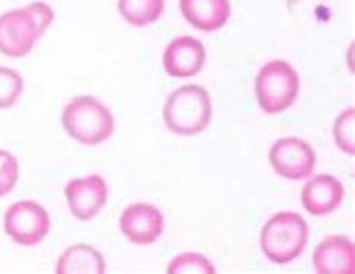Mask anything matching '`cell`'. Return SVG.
<instances>
[{
  "label": "cell",
  "mask_w": 355,
  "mask_h": 274,
  "mask_svg": "<svg viewBox=\"0 0 355 274\" xmlns=\"http://www.w3.org/2000/svg\"><path fill=\"white\" fill-rule=\"evenodd\" d=\"M54 20L53 8L35 2L0 15V53L8 58L29 54Z\"/></svg>",
  "instance_id": "6da1fadb"
},
{
  "label": "cell",
  "mask_w": 355,
  "mask_h": 274,
  "mask_svg": "<svg viewBox=\"0 0 355 274\" xmlns=\"http://www.w3.org/2000/svg\"><path fill=\"white\" fill-rule=\"evenodd\" d=\"M309 239V225L295 212L273 216L261 231V248L266 257L279 266L289 264L304 250Z\"/></svg>",
  "instance_id": "7a4b0ae2"
},
{
  "label": "cell",
  "mask_w": 355,
  "mask_h": 274,
  "mask_svg": "<svg viewBox=\"0 0 355 274\" xmlns=\"http://www.w3.org/2000/svg\"><path fill=\"white\" fill-rule=\"evenodd\" d=\"M211 120V103L207 90L195 84L174 90L164 107L166 128L179 135H198Z\"/></svg>",
  "instance_id": "3957f363"
},
{
  "label": "cell",
  "mask_w": 355,
  "mask_h": 274,
  "mask_svg": "<svg viewBox=\"0 0 355 274\" xmlns=\"http://www.w3.org/2000/svg\"><path fill=\"white\" fill-rule=\"evenodd\" d=\"M62 123L68 135L86 146H98L114 130L111 111L93 96H77L63 110Z\"/></svg>",
  "instance_id": "277c9868"
},
{
  "label": "cell",
  "mask_w": 355,
  "mask_h": 274,
  "mask_svg": "<svg viewBox=\"0 0 355 274\" xmlns=\"http://www.w3.org/2000/svg\"><path fill=\"white\" fill-rule=\"evenodd\" d=\"M300 90V78L291 65L273 60L259 71L257 77V99L259 107L268 114H276L295 102Z\"/></svg>",
  "instance_id": "5b68a950"
},
{
  "label": "cell",
  "mask_w": 355,
  "mask_h": 274,
  "mask_svg": "<svg viewBox=\"0 0 355 274\" xmlns=\"http://www.w3.org/2000/svg\"><path fill=\"white\" fill-rule=\"evenodd\" d=\"M5 231L15 243L35 246L50 231V216L35 201H18L5 214Z\"/></svg>",
  "instance_id": "8992f818"
},
{
  "label": "cell",
  "mask_w": 355,
  "mask_h": 274,
  "mask_svg": "<svg viewBox=\"0 0 355 274\" xmlns=\"http://www.w3.org/2000/svg\"><path fill=\"white\" fill-rule=\"evenodd\" d=\"M270 162L275 171L288 180H303L311 177L316 156L313 148L300 138H282L270 150Z\"/></svg>",
  "instance_id": "52a82bcc"
},
{
  "label": "cell",
  "mask_w": 355,
  "mask_h": 274,
  "mask_svg": "<svg viewBox=\"0 0 355 274\" xmlns=\"http://www.w3.org/2000/svg\"><path fill=\"white\" fill-rule=\"evenodd\" d=\"M71 213L78 221H90L102 209L108 200V186L101 175H89L86 178H76L64 187Z\"/></svg>",
  "instance_id": "ba28073f"
},
{
  "label": "cell",
  "mask_w": 355,
  "mask_h": 274,
  "mask_svg": "<svg viewBox=\"0 0 355 274\" xmlns=\"http://www.w3.org/2000/svg\"><path fill=\"white\" fill-rule=\"evenodd\" d=\"M120 230L129 241L144 246L155 243L164 231V216L150 204L137 203L120 216Z\"/></svg>",
  "instance_id": "9c48e42d"
},
{
  "label": "cell",
  "mask_w": 355,
  "mask_h": 274,
  "mask_svg": "<svg viewBox=\"0 0 355 274\" xmlns=\"http://www.w3.org/2000/svg\"><path fill=\"white\" fill-rule=\"evenodd\" d=\"M205 50L201 41L192 36H180L171 41L164 53V66L171 77L188 78L201 72Z\"/></svg>",
  "instance_id": "30bf717a"
},
{
  "label": "cell",
  "mask_w": 355,
  "mask_h": 274,
  "mask_svg": "<svg viewBox=\"0 0 355 274\" xmlns=\"http://www.w3.org/2000/svg\"><path fill=\"white\" fill-rule=\"evenodd\" d=\"M354 243L343 235H329L313 252V266L321 274H354Z\"/></svg>",
  "instance_id": "8fae6325"
},
{
  "label": "cell",
  "mask_w": 355,
  "mask_h": 274,
  "mask_svg": "<svg viewBox=\"0 0 355 274\" xmlns=\"http://www.w3.org/2000/svg\"><path fill=\"white\" fill-rule=\"evenodd\" d=\"M343 185L329 174H320L307 182L302 192V204L312 216H325L340 205Z\"/></svg>",
  "instance_id": "7c38bea8"
},
{
  "label": "cell",
  "mask_w": 355,
  "mask_h": 274,
  "mask_svg": "<svg viewBox=\"0 0 355 274\" xmlns=\"http://www.w3.org/2000/svg\"><path fill=\"white\" fill-rule=\"evenodd\" d=\"M180 11L193 27L214 32L228 22L231 5L228 0H180Z\"/></svg>",
  "instance_id": "4fadbf2b"
},
{
  "label": "cell",
  "mask_w": 355,
  "mask_h": 274,
  "mask_svg": "<svg viewBox=\"0 0 355 274\" xmlns=\"http://www.w3.org/2000/svg\"><path fill=\"white\" fill-rule=\"evenodd\" d=\"M55 271L59 274H102L105 273V261L92 246L76 244L59 258Z\"/></svg>",
  "instance_id": "5bb4252c"
},
{
  "label": "cell",
  "mask_w": 355,
  "mask_h": 274,
  "mask_svg": "<svg viewBox=\"0 0 355 274\" xmlns=\"http://www.w3.org/2000/svg\"><path fill=\"white\" fill-rule=\"evenodd\" d=\"M117 6L121 17L137 27L155 23L164 12V0H119Z\"/></svg>",
  "instance_id": "9a60e30c"
},
{
  "label": "cell",
  "mask_w": 355,
  "mask_h": 274,
  "mask_svg": "<svg viewBox=\"0 0 355 274\" xmlns=\"http://www.w3.org/2000/svg\"><path fill=\"white\" fill-rule=\"evenodd\" d=\"M21 75L11 68L0 66V110L12 107L23 93Z\"/></svg>",
  "instance_id": "2e32d148"
},
{
  "label": "cell",
  "mask_w": 355,
  "mask_h": 274,
  "mask_svg": "<svg viewBox=\"0 0 355 274\" xmlns=\"http://www.w3.org/2000/svg\"><path fill=\"white\" fill-rule=\"evenodd\" d=\"M170 274H214L213 264L198 253H184L175 257L166 270Z\"/></svg>",
  "instance_id": "e0dca14e"
},
{
  "label": "cell",
  "mask_w": 355,
  "mask_h": 274,
  "mask_svg": "<svg viewBox=\"0 0 355 274\" xmlns=\"http://www.w3.org/2000/svg\"><path fill=\"white\" fill-rule=\"evenodd\" d=\"M355 110L343 111L334 123V138L345 153L354 156L355 153Z\"/></svg>",
  "instance_id": "ac0fdd59"
},
{
  "label": "cell",
  "mask_w": 355,
  "mask_h": 274,
  "mask_svg": "<svg viewBox=\"0 0 355 274\" xmlns=\"http://www.w3.org/2000/svg\"><path fill=\"white\" fill-rule=\"evenodd\" d=\"M18 180V162L12 153L0 150V198L8 195Z\"/></svg>",
  "instance_id": "d6986e66"
}]
</instances>
